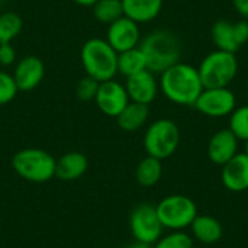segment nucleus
Wrapping results in <instances>:
<instances>
[{"label":"nucleus","mask_w":248,"mask_h":248,"mask_svg":"<svg viewBox=\"0 0 248 248\" xmlns=\"http://www.w3.org/2000/svg\"><path fill=\"white\" fill-rule=\"evenodd\" d=\"M77 4H80V6H84V7H90V6H93L94 3H97L99 0H74Z\"/></svg>","instance_id":"obj_31"},{"label":"nucleus","mask_w":248,"mask_h":248,"mask_svg":"<svg viewBox=\"0 0 248 248\" xmlns=\"http://www.w3.org/2000/svg\"><path fill=\"white\" fill-rule=\"evenodd\" d=\"M155 209L163 228L169 231H185L198 217L196 203L185 195L166 196L155 205Z\"/></svg>","instance_id":"obj_6"},{"label":"nucleus","mask_w":248,"mask_h":248,"mask_svg":"<svg viewBox=\"0 0 248 248\" xmlns=\"http://www.w3.org/2000/svg\"><path fill=\"white\" fill-rule=\"evenodd\" d=\"M193 106L209 118H224L235 110L237 99L228 87L203 89Z\"/></svg>","instance_id":"obj_9"},{"label":"nucleus","mask_w":248,"mask_h":248,"mask_svg":"<svg viewBox=\"0 0 248 248\" xmlns=\"http://www.w3.org/2000/svg\"><path fill=\"white\" fill-rule=\"evenodd\" d=\"M129 230L135 241L150 246L155 244L164 231L155 206L151 203L135 206L129 215Z\"/></svg>","instance_id":"obj_8"},{"label":"nucleus","mask_w":248,"mask_h":248,"mask_svg":"<svg viewBox=\"0 0 248 248\" xmlns=\"http://www.w3.org/2000/svg\"><path fill=\"white\" fill-rule=\"evenodd\" d=\"M97 89H99V81L86 76L78 80V83L76 86V96L78 100H83V102L94 100Z\"/></svg>","instance_id":"obj_28"},{"label":"nucleus","mask_w":248,"mask_h":248,"mask_svg":"<svg viewBox=\"0 0 248 248\" xmlns=\"http://www.w3.org/2000/svg\"><path fill=\"white\" fill-rule=\"evenodd\" d=\"M161 176H163L161 160L154 158L151 155L144 157L135 169V179H137L138 185H141L144 187L155 186L160 182Z\"/></svg>","instance_id":"obj_21"},{"label":"nucleus","mask_w":248,"mask_h":248,"mask_svg":"<svg viewBox=\"0 0 248 248\" xmlns=\"http://www.w3.org/2000/svg\"><path fill=\"white\" fill-rule=\"evenodd\" d=\"M180 145V129L171 119H158L153 122L144 135V148L147 155L158 160L171 157Z\"/></svg>","instance_id":"obj_7"},{"label":"nucleus","mask_w":248,"mask_h":248,"mask_svg":"<svg viewBox=\"0 0 248 248\" xmlns=\"http://www.w3.org/2000/svg\"><path fill=\"white\" fill-rule=\"evenodd\" d=\"M238 138L228 129L215 132L208 144V157L217 166H224L238 153Z\"/></svg>","instance_id":"obj_16"},{"label":"nucleus","mask_w":248,"mask_h":248,"mask_svg":"<svg viewBox=\"0 0 248 248\" xmlns=\"http://www.w3.org/2000/svg\"><path fill=\"white\" fill-rule=\"evenodd\" d=\"M12 76L19 92H31L41 84L45 76L44 61L35 55H26L16 64Z\"/></svg>","instance_id":"obj_13"},{"label":"nucleus","mask_w":248,"mask_h":248,"mask_svg":"<svg viewBox=\"0 0 248 248\" xmlns=\"http://www.w3.org/2000/svg\"><path fill=\"white\" fill-rule=\"evenodd\" d=\"M17 92L13 76L6 71H0V106L10 103L16 97Z\"/></svg>","instance_id":"obj_27"},{"label":"nucleus","mask_w":248,"mask_h":248,"mask_svg":"<svg viewBox=\"0 0 248 248\" xmlns=\"http://www.w3.org/2000/svg\"><path fill=\"white\" fill-rule=\"evenodd\" d=\"M193 238L202 244H215L222 238V224L211 215H199L190 225Z\"/></svg>","instance_id":"obj_19"},{"label":"nucleus","mask_w":248,"mask_h":248,"mask_svg":"<svg viewBox=\"0 0 248 248\" xmlns=\"http://www.w3.org/2000/svg\"><path fill=\"white\" fill-rule=\"evenodd\" d=\"M141 38L140 23L126 17L125 15L109 25L108 28V44L119 54L138 46Z\"/></svg>","instance_id":"obj_12"},{"label":"nucleus","mask_w":248,"mask_h":248,"mask_svg":"<svg viewBox=\"0 0 248 248\" xmlns=\"http://www.w3.org/2000/svg\"><path fill=\"white\" fill-rule=\"evenodd\" d=\"M243 153H246V154L248 155V140L244 141V151H243Z\"/></svg>","instance_id":"obj_33"},{"label":"nucleus","mask_w":248,"mask_h":248,"mask_svg":"<svg viewBox=\"0 0 248 248\" xmlns=\"http://www.w3.org/2000/svg\"><path fill=\"white\" fill-rule=\"evenodd\" d=\"M125 89L131 102L150 105L155 100L160 87L154 77V73H151L150 70H144L131 77H126Z\"/></svg>","instance_id":"obj_14"},{"label":"nucleus","mask_w":248,"mask_h":248,"mask_svg":"<svg viewBox=\"0 0 248 248\" xmlns=\"http://www.w3.org/2000/svg\"><path fill=\"white\" fill-rule=\"evenodd\" d=\"M93 15L97 22L110 25L124 16L122 0H99L93 6Z\"/></svg>","instance_id":"obj_23"},{"label":"nucleus","mask_w":248,"mask_h":248,"mask_svg":"<svg viewBox=\"0 0 248 248\" xmlns=\"http://www.w3.org/2000/svg\"><path fill=\"white\" fill-rule=\"evenodd\" d=\"M221 182L231 192H244L248 189V155L237 153L222 166Z\"/></svg>","instance_id":"obj_15"},{"label":"nucleus","mask_w":248,"mask_h":248,"mask_svg":"<svg viewBox=\"0 0 248 248\" xmlns=\"http://www.w3.org/2000/svg\"><path fill=\"white\" fill-rule=\"evenodd\" d=\"M16 60V51L12 44H0V64L3 67H9Z\"/></svg>","instance_id":"obj_29"},{"label":"nucleus","mask_w":248,"mask_h":248,"mask_svg":"<svg viewBox=\"0 0 248 248\" xmlns=\"http://www.w3.org/2000/svg\"><path fill=\"white\" fill-rule=\"evenodd\" d=\"M198 71L203 89L228 87L238 73V60L232 52L217 49L202 60Z\"/></svg>","instance_id":"obj_5"},{"label":"nucleus","mask_w":248,"mask_h":248,"mask_svg":"<svg viewBox=\"0 0 248 248\" xmlns=\"http://www.w3.org/2000/svg\"><path fill=\"white\" fill-rule=\"evenodd\" d=\"M147 60V70L161 74L171 65L180 62L182 42L179 36L169 29H155L150 32L140 44Z\"/></svg>","instance_id":"obj_2"},{"label":"nucleus","mask_w":248,"mask_h":248,"mask_svg":"<svg viewBox=\"0 0 248 248\" xmlns=\"http://www.w3.org/2000/svg\"><path fill=\"white\" fill-rule=\"evenodd\" d=\"M153 248H195L193 238L185 231H170L161 235Z\"/></svg>","instance_id":"obj_25"},{"label":"nucleus","mask_w":248,"mask_h":248,"mask_svg":"<svg viewBox=\"0 0 248 248\" xmlns=\"http://www.w3.org/2000/svg\"><path fill=\"white\" fill-rule=\"evenodd\" d=\"M158 87L173 103L193 106L203 90L198 68L186 62H177L161 73Z\"/></svg>","instance_id":"obj_1"},{"label":"nucleus","mask_w":248,"mask_h":248,"mask_svg":"<svg viewBox=\"0 0 248 248\" xmlns=\"http://www.w3.org/2000/svg\"><path fill=\"white\" fill-rule=\"evenodd\" d=\"M232 4L243 17H248V0H232Z\"/></svg>","instance_id":"obj_30"},{"label":"nucleus","mask_w":248,"mask_h":248,"mask_svg":"<svg viewBox=\"0 0 248 248\" xmlns=\"http://www.w3.org/2000/svg\"><path fill=\"white\" fill-rule=\"evenodd\" d=\"M147 70V60L140 46L118 54V73L131 77L137 73Z\"/></svg>","instance_id":"obj_22"},{"label":"nucleus","mask_w":248,"mask_h":248,"mask_svg":"<svg viewBox=\"0 0 248 248\" xmlns=\"http://www.w3.org/2000/svg\"><path fill=\"white\" fill-rule=\"evenodd\" d=\"M57 158L41 148H23L12 157L15 173L31 183H45L55 177Z\"/></svg>","instance_id":"obj_4"},{"label":"nucleus","mask_w":248,"mask_h":248,"mask_svg":"<svg viewBox=\"0 0 248 248\" xmlns=\"http://www.w3.org/2000/svg\"><path fill=\"white\" fill-rule=\"evenodd\" d=\"M22 29L23 20L16 12H4L0 15V44H12Z\"/></svg>","instance_id":"obj_24"},{"label":"nucleus","mask_w":248,"mask_h":248,"mask_svg":"<svg viewBox=\"0 0 248 248\" xmlns=\"http://www.w3.org/2000/svg\"><path fill=\"white\" fill-rule=\"evenodd\" d=\"M94 102L97 108L100 109V112H103L108 116L116 118L131 100H129L125 86H122L121 83L112 78V80L99 83Z\"/></svg>","instance_id":"obj_11"},{"label":"nucleus","mask_w":248,"mask_h":248,"mask_svg":"<svg viewBox=\"0 0 248 248\" xmlns=\"http://www.w3.org/2000/svg\"><path fill=\"white\" fill-rule=\"evenodd\" d=\"M89 169L87 157L78 151L62 154L55 164V177L61 182H74L84 176Z\"/></svg>","instance_id":"obj_17"},{"label":"nucleus","mask_w":248,"mask_h":248,"mask_svg":"<svg viewBox=\"0 0 248 248\" xmlns=\"http://www.w3.org/2000/svg\"><path fill=\"white\" fill-rule=\"evenodd\" d=\"M148 116H150L148 105L129 102L124 108V110L116 116V122L122 131L134 132L145 125V122L148 121Z\"/></svg>","instance_id":"obj_20"},{"label":"nucleus","mask_w":248,"mask_h":248,"mask_svg":"<svg viewBox=\"0 0 248 248\" xmlns=\"http://www.w3.org/2000/svg\"><path fill=\"white\" fill-rule=\"evenodd\" d=\"M126 248H153V246H150V244H142V243H138V241H135L134 244L128 246Z\"/></svg>","instance_id":"obj_32"},{"label":"nucleus","mask_w":248,"mask_h":248,"mask_svg":"<svg viewBox=\"0 0 248 248\" xmlns=\"http://www.w3.org/2000/svg\"><path fill=\"white\" fill-rule=\"evenodd\" d=\"M211 35L218 49L235 54L248 41V22H231L221 19L214 23Z\"/></svg>","instance_id":"obj_10"},{"label":"nucleus","mask_w":248,"mask_h":248,"mask_svg":"<svg viewBox=\"0 0 248 248\" xmlns=\"http://www.w3.org/2000/svg\"><path fill=\"white\" fill-rule=\"evenodd\" d=\"M80 58L86 76L99 83L112 80L118 73V52L106 39L92 38L86 41L81 46Z\"/></svg>","instance_id":"obj_3"},{"label":"nucleus","mask_w":248,"mask_h":248,"mask_svg":"<svg viewBox=\"0 0 248 248\" xmlns=\"http://www.w3.org/2000/svg\"><path fill=\"white\" fill-rule=\"evenodd\" d=\"M230 129L238 140H248V105L235 108L230 115Z\"/></svg>","instance_id":"obj_26"},{"label":"nucleus","mask_w":248,"mask_h":248,"mask_svg":"<svg viewBox=\"0 0 248 248\" xmlns=\"http://www.w3.org/2000/svg\"><path fill=\"white\" fill-rule=\"evenodd\" d=\"M163 1L164 0H122L124 15L137 23H147L160 15Z\"/></svg>","instance_id":"obj_18"}]
</instances>
